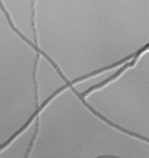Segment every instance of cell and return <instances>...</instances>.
I'll list each match as a JSON object with an SVG mask.
<instances>
[{
    "mask_svg": "<svg viewBox=\"0 0 149 158\" xmlns=\"http://www.w3.org/2000/svg\"><path fill=\"white\" fill-rule=\"evenodd\" d=\"M34 1L32 2L31 5V10H32V19H31V23H32V27L33 32L34 33V42L36 43V46H38V36H37V32L36 26H35V10H34Z\"/></svg>",
    "mask_w": 149,
    "mask_h": 158,
    "instance_id": "obj_2",
    "label": "cell"
},
{
    "mask_svg": "<svg viewBox=\"0 0 149 158\" xmlns=\"http://www.w3.org/2000/svg\"><path fill=\"white\" fill-rule=\"evenodd\" d=\"M96 158H121L115 156H112V155H103Z\"/></svg>",
    "mask_w": 149,
    "mask_h": 158,
    "instance_id": "obj_3",
    "label": "cell"
},
{
    "mask_svg": "<svg viewBox=\"0 0 149 158\" xmlns=\"http://www.w3.org/2000/svg\"><path fill=\"white\" fill-rule=\"evenodd\" d=\"M148 46L149 45L147 44V45L146 46L143 47L141 49H140L139 50H138L137 52L136 56H135L134 59L131 63H129L127 64L126 65H125L122 69H120L119 71H118L116 73H115L112 76L110 77L109 78H108L107 79H106L105 81H103L100 84H99V85H95L93 86H91L89 89H88L86 91H85V92L80 94V96L84 99V98L86 96H87L88 94H89L92 91L98 89H100V88H101L102 87L108 84L109 82H110L112 81H114V80L117 79L118 77H119L121 75V74L123 73V72L125 71L127 69H128L129 67H132L133 66H135L136 63H137V61L138 60L140 56L141 55V54L143 53L144 51L148 50Z\"/></svg>",
    "mask_w": 149,
    "mask_h": 158,
    "instance_id": "obj_1",
    "label": "cell"
}]
</instances>
